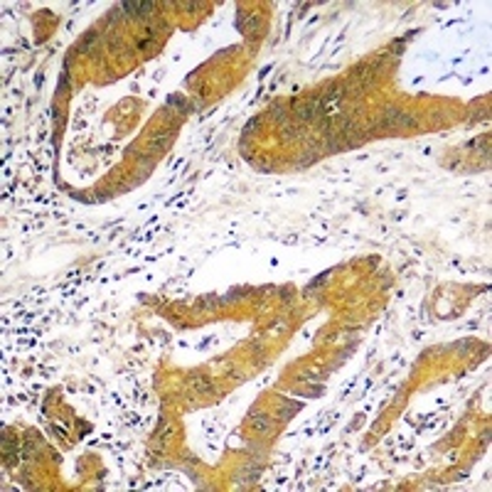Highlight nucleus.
<instances>
[{
	"instance_id": "nucleus-3",
	"label": "nucleus",
	"mask_w": 492,
	"mask_h": 492,
	"mask_svg": "<svg viewBox=\"0 0 492 492\" xmlns=\"http://www.w3.org/2000/svg\"><path fill=\"white\" fill-rule=\"evenodd\" d=\"M280 130H283V136H286L288 140H293V138H298V136L303 133V128H298L296 123H290L288 118H286V121H280Z\"/></svg>"
},
{
	"instance_id": "nucleus-4",
	"label": "nucleus",
	"mask_w": 492,
	"mask_h": 492,
	"mask_svg": "<svg viewBox=\"0 0 492 492\" xmlns=\"http://www.w3.org/2000/svg\"><path fill=\"white\" fill-rule=\"evenodd\" d=\"M254 428H256V430H268V418H266V416H256V418H254Z\"/></svg>"
},
{
	"instance_id": "nucleus-2",
	"label": "nucleus",
	"mask_w": 492,
	"mask_h": 492,
	"mask_svg": "<svg viewBox=\"0 0 492 492\" xmlns=\"http://www.w3.org/2000/svg\"><path fill=\"white\" fill-rule=\"evenodd\" d=\"M318 114H320L318 101H308V104H300V106H298V116H300L303 121H312Z\"/></svg>"
},
{
	"instance_id": "nucleus-1",
	"label": "nucleus",
	"mask_w": 492,
	"mask_h": 492,
	"mask_svg": "<svg viewBox=\"0 0 492 492\" xmlns=\"http://www.w3.org/2000/svg\"><path fill=\"white\" fill-rule=\"evenodd\" d=\"M150 2H133V0H126L123 2V10L128 12V15H148L150 12Z\"/></svg>"
}]
</instances>
